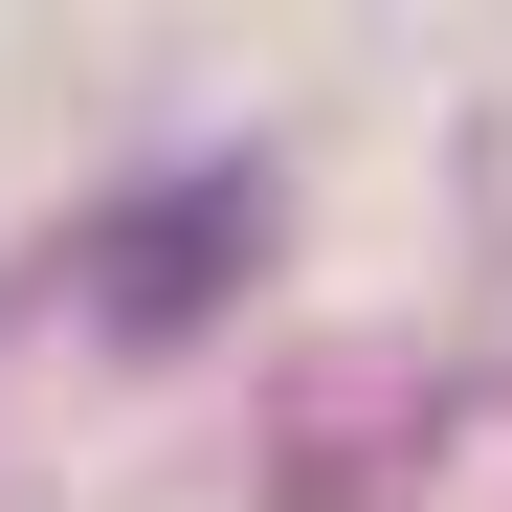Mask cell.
I'll use <instances>...</instances> for the list:
<instances>
[{
  "mask_svg": "<svg viewBox=\"0 0 512 512\" xmlns=\"http://www.w3.org/2000/svg\"><path fill=\"white\" fill-rule=\"evenodd\" d=\"M223 245H245V179H201V201H156V223L112 245V290H134V312H179V290L223 268Z\"/></svg>",
  "mask_w": 512,
  "mask_h": 512,
  "instance_id": "cell-1",
  "label": "cell"
}]
</instances>
